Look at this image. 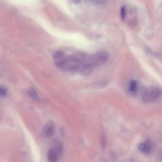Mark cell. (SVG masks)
Instances as JSON below:
<instances>
[{"instance_id": "6da1fadb", "label": "cell", "mask_w": 162, "mask_h": 162, "mask_svg": "<svg viewBox=\"0 0 162 162\" xmlns=\"http://www.w3.org/2000/svg\"><path fill=\"white\" fill-rule=\"evenodd\" d=\"M55 63L59 69L67 72L84 71L92 68L90 56L82 53L65 55L60 60L55 61Z\"/></svg>"}, {"instance_id": "7a4b0ae2", "label": "cell", "mask_w": 162, "mask_h": 162, "mask_svg": "<svg viewBox=\"0 0 162 162\" xmlns=\"http://www.w3.org/2000/svg\"><path fill=\"white\" fill-rule=\"evenodd\" d=\"M161 96V89L158 87H153L146 89L143 95L142 98L145 103L154 102L158 100Z\"/></svg>"}, {"instance_id": "3957f363", "label": "cell", "mask_w": 162, "mask_h": 162, "mask_svg": "<svg viewBox=\"0 0 162 162\" xmlns=\"http://www.w3.org/2000/svg\"><path fill=\"white\" fill-rule=\"evenodd\" d=\"M109 54L106 51H100L90 56L92 67L105 64L109 60Z\"/></svg>"}, {"instance_id": "277c9868", "label": "cell", "mask_w": 162, "mask_h": 162, "mask_svg": "<svg viewBox=\"0 0 162 162\" xmlns=\"http://www.w3.org/2000/svg\"><path fill=\"white\" fill-rule=\"evenodd\" d=\"M55 132V125L52 121L48 122L44 127L43 134L47 138L51 137Z\"/></svg>"}, {"instance_id": "5b68a950", "label": "cell", "mask_w": 162, "mask_h": 162, "mask_svg": "<svg viewBox=\"0 0 162 162\" xmlns=\"http://www.w3.org/2000/svg\"><path fill=\"white\" fill-rule=\"evenodd\" d=\"M53 149L55 151L58 156H60L63 153V148L62 142L58 139H54L53 141Z\"/></svg>"}, {"instance_id": "8992f818", "label": "cell", "mask_w": 162, "mask_h": 162, "mask_svg": "<svg viewBox=\"0 0 162 162\" xmlns=\"http://www.w3.org/2000/svg\"><path fill=\"white\" fill-rule=\"evenodd\" d=\"M138 148L143 153L149 154L151 151V144L148 141H144V143L139 144Z\"/></svg>"}, {"instance_id": "52a82bcc", "label": "cell", "mask_w": 162, "mask_h": 162, "mask_svg": "<svg viewBox=\"0 0 162 162\" xmlns=\"http://www.w3.org/2000/svg\"><path fill=\"white\" fill-rule=\"evenodd\" d=\"M48 160L49 162H57L58 155L53 149H50L48 152Z\"/></svg>"}, {"instance_id": "ba28073f", "label": "cell", "mask_w": 162, "mask_h": 162, "mask_svg": "<svg viewBox=\"0 0 162 162\" xmlns=\"http://www.w3.org/2000/svg\"><path fill=\"white\" fill-rule=\"evenodd\" d=\"M129 92L132 95H135L137 92V83L135 80H131L129 84Z\"/></svg>"}, {"instance_id": "9c48e42d", "label": "cell", "mask_w": 162, "mask_h": 162, "mask_svg": "<svg viewBox=\"0 0 162 162\" xmlns=\"http://www.w3.org/2000/svg\"><path fill=\"white\" fill-rule=\"evenodd\" d=\"M29 95H30L31 97L34 100H38V95L37 92L34 89H31L29 90Z\"/></svg>"}, {"instance_id": "30bf717a", "label": "cell", "mask_w": 162, "mask_h": 162, "mask_svg": "<svg viewBox=\"0 0 162 162\" xmlns=\"http://www.w3.org/2000/svg\"><path fill=\"white\" fill-rule=\"evenodd\" d=\"M126 17V9L125 7H122L120 9V17L122 20H124Z\"/></svg>"}, {"instance_id": "8fae6325", "label": "cell", "mask_w": 162, "mask_h": 162, "mask_svg": "<svg viewBox=\"0 0 162 162\" xmlns=\"http://www.w3.org/2000/svg\"><path fill=\"white\" fill-rule=\"evenodd\" d=\"M7 89L4 87L0 86V96H4L7 95Z\"/></svg>"}]
</instances>
